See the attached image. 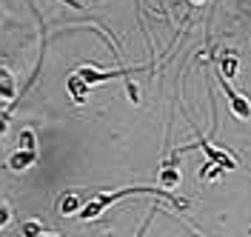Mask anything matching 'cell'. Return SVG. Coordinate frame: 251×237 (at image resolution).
I'll return each instance as SVG.
<instances>
[{"instance_id": "277c9868", "label": "cell", "mask_w": 251, "mask_h": 237, "mask_svg": "<svg viewBox=\"0 0 251 237\" xmlns=\"http://www.w3.org/2000/svg\"><path fill=\"white\" fill-rule=\"evenodd\" d=\"M34 163H37V149H23V146H20L15 155L9 158L6 166H9L12 172H23V169H29V166H34Z\"/></svg>"}, {"instance_id": "3957f363", "label": "cell", "mask_w": 251, "mask_h": 237, "mask_svg": "<svg viewBox=\"0 0 251 237\" xmlns=\"http://www.w3.org/2000/svg\"><path fill=\"white\" fill-rule=\"evenodd\" d=\"M197 146H200V149L205 152V158H208V163H214V166H220V169H226V172H231V169H237L234 158H231L228 152H223L220 146H214V143H208V140L203 137V134H200V132H197Z\"/></svg>"}, {"instance_id": "6da1fadb", "label": "cell", "mask_w": 251, "mask_h": 237, "mask_svg": "<svg viewBox=\"0 0 251 237\" xmlns=\"http://www.w3.org/2000/svg\"><path fill=\"white\" fill-rule=\"evenodd\" d=\"M126 194H157V197L172 200L177 209H186V206H188V200H180V197L169 194L166 189H151V186H128V189H114V191H103V194H97L94 200H89V203L80 209V217H83V220H94V217H100V214H103L111 203H117V200H120V197H126Z\"/></svg>"}, {"instance_id": "ba28073f", "label": "cell", "mask_w": 251, "mask_h": 237, "mask_svg": "<svg viewBox=\"0 0 251 237\" xmlns=\"http://www.w3.org/2000/svg\"><path fill=\"white\" fill-rule=\"evenodd\" d=\"M75 211L80 214V197L75 194V191H69V194L60 200V214H75Z\"/></svg>"}, {"instance_id": "52a82bcc", "label": "cell", "mask_w": 251, "mask_h": 237, "mask_svg": "<svg viewBox=\"0 0 251 237\" xmlns=\"http://www.w3.org/2000/svg\"><path fill=\"white\" fill-rule=\"evenodd\" d=\"M20 235L23 237H60V235H54V232H43L37 220H26L20 226Z\"/></svg>"}, {"instance_id": "30bf717a", "label": "cell", "mask_w": 251, "mask_h": 237, "mask_svg": "<svg viewBox=\"0 0 251 237\" xmlns=\"http://www.w3.org/2000/svg\"><path fill=\"white\" fill-rule=\"evenodd\" d=\"M9 220H12V209H9V206H0V229H3Z\"/></svg>"}, {"instance_id": "7a4b0ae2", "label": "cell", "mask_w": 251, "mask_h": 237, "mask_svg": "<svg viewBox=\"0 0 251 237\" xmlns=\"http://www.w3.org/2000/svg\"><path fill=\"white\" fill-rule=\"evenodd\" d=\"M217 83H220V89L226 92V97H228V106H231V111H234L240 120H251V103H249V97L240 95L234 86L226 80V75H223V72L217 75Z\"/></svg>"}, {"instance_id": "8992f818", "label": "cell", "mask_w": 251, "mask_h": 237, "mask_svg": "<svg viewBox=\"0 0 251 237\" xmlns=\"http://www.w3.org/2000/svg\"><path fill=\"white\" fill-rule=\"evenodd\" d=\"M69 92H72V97H75V103H83L86 95H89V83H83L80 75H75V78L69 80Z\"/></svg>"}, {"instance_id": "5b68a950", "label": "cell", "mask_w": 251, "mask_h": 237, "mask_svg": "<svg viewBox=\"0 0 251 237\" xmlns=\"http://www.w3.org/2000/svg\"><path fill=\"white\" fill-rule=\"evenodd\" d=\"M177 158H180V155H174L172 160H166V163H163V169H160V183H163L166 189H174V186L180 183V169H177Z\"/></svg>"}, {"instance_id": "9c48e42d", "label": "cell", "mask_w": 251, "mask_h": 237, "mask_svg": "<svg viewBox=\"0 0 251 237\" xmlns=\"http://www.w3.org/2000/svg\"><path fill=\"white\" fill-rule=\"evenodd\" d=\"M154 211H157V209H154V206H151V211L146 214V220L140 223V229L134 232V237H143V235H146V232H149V226H151V220H154Z\"/></svg>"}, {"instance_id": "8fae6325", "label": "cell", "mask_w": 251, "mask_h": 237, "mask_svg": "<svg viewBox=\"0 0 251 237\" xmlns=\"http://www.w3.org/2000/svg\"><path fill=\"white\" fill-rule=\"evenodd\" d=\"M6 129H9V114H0V137L6 134Z\"/></svg>"}]
</instances>
